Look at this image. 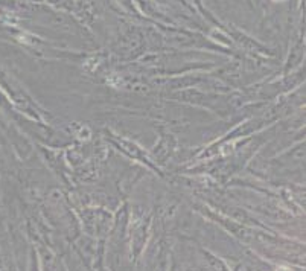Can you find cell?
<instances>
[{"label": "cell", "instance_id": "1", "mask_svg": "<svg viewBox=\"0 0 306 271\" xmlns=\"http://www.w3.org/2000/svg\"><path fill=\"white\" fill-rule=\"evenodd\" d=\"M277 2H282V0H277Z\"/></svg>", "mask_w": 306, "mask_h": 271}]
</instances>
